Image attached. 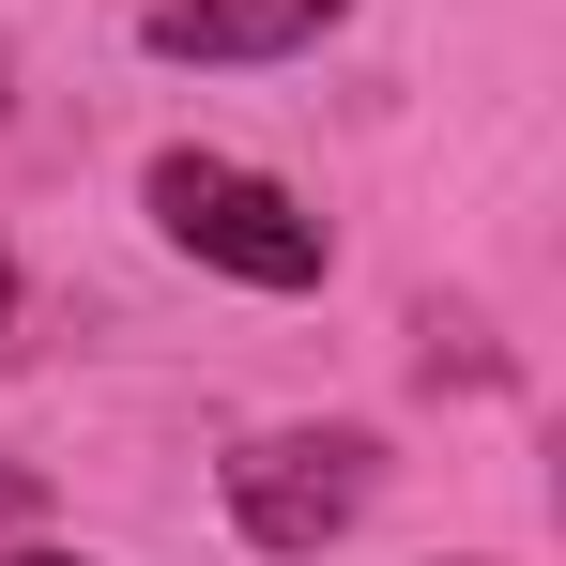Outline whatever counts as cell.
<instances>
[{
    "label": "cell",
    "instance_id": "obj_1",
    "mask_svg": "<svg viewBox=\"0 0 566 566\" xmlns=\"http://www.w3.org/2000/svg\"><path fill=\"white\" fill-rule=\"evenodd\" d=\"M138 199H154V230H169L185 261H214V276H245V291H322L337 276V230H322L291 185L230 169V154H154Z\"/></svg>",
    "mask_w": 566,
    "mask_h": 566
},
{
    "label": "cell",
    "instance_id": "obj_2",
    "mask_svg": "<svg viewBox=\"0 0 566 566\" xmlns=\"http://www.w3.org/2000/svg\"><path fill=\"white\" fill-rule=\"evenodd\" d=\"M382 490V444L368 429H261L245 460H230V521H245V552H322V536H353Z\"/></svg>",
    "mask_w": 566,
    "mask_h": 566
},
{
    "label": "cell",
    "instance_id": "obj_3",
    "mask_svg": "<svg viewBox=\"0 0 566 566\" xmlns=\"http://www.w3.org/2000/svg\"><path fill=\"white\" fill-rule=\"evenodd\" d=\"M353 0H154V62H291Z\"/></svg>",
    "mask_w": 566,
    "mask_h": 566
},
{
    "label": "cell",
    "instance_id": "obj_4",
    "mask_svg": "<svg viewBox=\"0 0 566 566\" xmlns=\"http://www.w3.org/2000/svg\"><path fill=\"white\" fill-rule=\"evenodd\" d=\"M0 566H93V552H46V536H15V552H0Z\"/></svg>",
    "mask_w": 566,
    "mask_h": 566
},
{
    "label": "cell",
    "instance_id": "obj_5",
    "mask_svg": "<svg viewBox=\"0 0 566 566\" xmlns=\"http://www.w3.org/2000/svg\"><path fill=\"white\" fill-rule=\"evenodd\" d=\"M15 521H31V490H15V474H0V536H15Z\"/></svg>",
    "mask_w": 566,
    "mask_h": 566
},
{
    "label": "cell",
    "instance_id": "obj_6",
    "mask_svg": "<svg viewBox=\"0 0 566 566\" xmlns=\"http://www.w3.org/2000/svg\"><path fill=\"white\" fill-rule=\"evenodd\" d=\"M0 306H15V276H0Z\"/></svg>",
    "mask_w": 566,
    "mask_h": 566
}]
</instances>
